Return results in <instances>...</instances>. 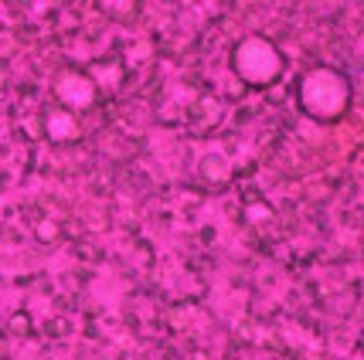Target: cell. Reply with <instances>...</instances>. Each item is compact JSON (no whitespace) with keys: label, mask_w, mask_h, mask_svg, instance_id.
<instances>
[{"label":"cell","mask_w":364,"mask_h":360,"mask_svg":"<svg viewBox=\"0 0 364 360\" xmlns=\"http://www.w3.org/2000/svg\"><path fill=\"white\" fill-rule=\"evenodd\" d=\"M300 106L317 119H333L348 109V82L333 68H314L300 82Z\"/></svg>","instance_id":"cell-1"},{"label":"cell","mask_w":364,"mask_h":360,"mask_svg":"<svg viewBox=\"0 0 364 360\" xmlns=\"http://www.w3.org/2000/svg\"><path fill=\"white\" fill-rule=\"evenodd\" d=\"M235 68L249 85H269L283 72V58L266 38H245L235 48Z\"/></svg>","instance_id":"cell-2"}]
</instances>
